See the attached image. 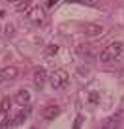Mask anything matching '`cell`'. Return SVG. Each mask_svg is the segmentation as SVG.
<instances>
[{
    "label": "cell",
    "instance_id": "cell-1",
    "mask_svg": "<svg viewBox=\"0 0 124 129\" xmlns=\"http://www.w3.org/2000/svg\"><path fill=\"white\" fill-rule=\"evenodd\" d=\"M122 51H124V45H122L120 41L109 43V45L100 52V62H101V64H111V62H115V60L120 58Z\"/></svg>",
    "mask_w": 124,
    "mask_h": 129
},
{
    "label": "cell",
    "instance_id": "cell-2",
    "mask_svg": "<svg viewBox=\"0 0 124 129\" xmlns=\"http://www.w3.org/2000/svg\"><path fill=\"white\" fill-rule=\"evenodd\" d=\"M49 82H51L53 90H64V88L70 84V75H68V71H64V69L53 71L51 77H49Z\"/></svg>",
    "mask_w": 124,
    "mask_h": 129
},
{
    "label": "cell",
    "instance_id": "cell-3",
    "mask_svg": "<svg viewBox=\"0 0 124 129\" xmlns=\"http://www.w3.org/2000/svg\"><path fill=\"white\" fill-rule=\"evenodd\" d=\"M26 19H28L34 26H42L45 23V10H43L42 6H32L28 11H26Z\"/></svg>",
    "mask_w": 124,
    "mask_h": 129
},
{
    "label": "cell",
    "instance_id": "cell-4",
    "mask_svg": "<svg viewBox=\"0 0 124 129\" xmlns=\"http://www.w3.org/2000/svg\"><path fill=\"white\" fill-rule=\"evenodd\" d=\"M10 109H11V101L10 97H4L0 101V127H8V114H10Z\"/></svg>",
    "mask_w": 124,
    "mask_h": 129
},
{
    "label": "cell",
    "instance_id": "cell-5",
    "mask_svg": "<svg viewBox=\"0 0 124 129\" xmlns=\"http://www.w3.org/2000/svg\"><path fill=\"white\" fill-rule=\"evenodd\" d=\"M81 32L87 36V38H98V36L104 34V26L94 24V23H85L81 26Z\"/></svg>",
    "mask_w": 124,
    "mask_h": 129
},
{
    "label": "cell",
    "instance_id": "cell-6",
    "mask_svg": "<svg viewBox=\"0 0 124 129\" xmlns=\"http://www.w3.org/2000/svg\"><path fill=\"white\" fill-rule=\"evenodd\" d=\"M17 75H19V69L15 66H6V68L0 69V84L8 82V81H15Z\"/></svg>",
    "mask_w": 124,
    "mask_h": 129
},
{
    "label": "cell",
    "instance_id": "cell-7",
    "mask_svg": "<svg viewBox=\"0 0 124 129\" xmlns=\"http://www.w3.org/2000/svg\"><path fill=\"white\" fill-rule=\"evenodd\" d=\"M28 114H30V109H28V107H23V110H19V112L8 122V127H19V125H23L25 120L28 118Z\"/></svg>",
    "mask_w": 124,
    "mask_h": 129
},
{
    "label": "cell",
    "instance_id": "cell-8",
    "mask_svg": "<svg viewBox=\"0 0 124 129\" xmlns=\"http://www.w3.org/2000/svg\"><path fill=\"white\" fill-rule=\"evenodd\" d=\"M32 101V95H30V92L28 90H19L15 94V103L17 105H21V107H26Z\"/></svg>",
    "mask_w": 124,
    "mask_h": 129
},
{
    "label": "cell",
    "instance_id": "cell-9",
    "mask_svg": "<svg viewBox=\"0 0 124 129\" xmlns=\"http://www.w3.org/2000/svg\"><path fill=\"white\" fill-rule=\"evenodd\" d=\"M58 112H60L58 105H47L45 109L42 110V116L45 118V120H55L56 116H58Z\"/></svg>",
    "mask_w": 124,
    "mask_h": 129
},
{
    "label": "cell",
    "instance_id": "cell-10",
    "mask_svg": "<svg viewBox=\"0 0 124 129\" xmlns=\"http://www.w3.org/2000/svg\"><path fill=\"white\" fill-rule=\"evenodd\" d=\"M45 81H47V73H45V69H36V71H34V84H36L38 88H43Z\"/></svg>",
    "mask_w": 124,
    "mask_h": 129
},
{
    "label": "cell",
    "instance_id": "cell-11",
    "mask_svg": "<svg viewBox=\"0 0 124 129\" xmlns=\"http://www.w3.org/2000/svg\"><path fill=\"white\" fill-rule=\"evenodd\" d=\"M30 10V0H21V2H17V11H26Z\"/></svg>",
    "mask_w": 124,
    "mask_h": 129
},
{
    "label": "cell",
    "instance_id": "cell-12",
    "mask_svg": "<svg viewBox=\"0 0 124 129\" xmlns=\"http://www.w3.org/2000/svg\"><path fill=\"white\" fill-rule=\"evenodd\" d=\"M68 2H77V4H83V6H96L98 0H68Z\"/></svg>",
    "mask_w": 124,
    "mask_h": 129
},
{
    "label": "cell",
    "instance_id": "cell-13",
    "mask_svg": "<svg viewBox=\"0 0 124 129\" xmlns=\"http://www.w3.org/2000/svg\"><path fill=\"white\" fill-rule=\"evenodd\" d=\"M56 51H58L56 45H49V47H47V54H56Z\"/></svg>",
    "mask_w": 124,
    "mask_h": 129
},
{
    "label": "cell",
    "instance_id": "cell-14",
    "mask_svg": "<svg viewBox=\"0 0 124 129\" xmlns=\"http://www.w3.org/2000/svg\"><path fill=\"white\" fill-rule=\"evenodd\" d=\"M56 2H58V0H49V2H47V8H53Z\"/></svg>",
    "mask_w": 124,
    "mask_h": 129
},
{
    "label": "cell",
    "instance_id": "cell-15",
    "mask_svg": "<svg viewBox=\"0 0 124 129\" xmlns=\"http://www.w3.org/2000/svg\"><path fill=\"white\" fill-rule=\"evenodd\" d=\"M6 2H17V0H6Z\"/></svg>",
    "mask_w": 124,
    "mask_h": 129
}]
</instances>
